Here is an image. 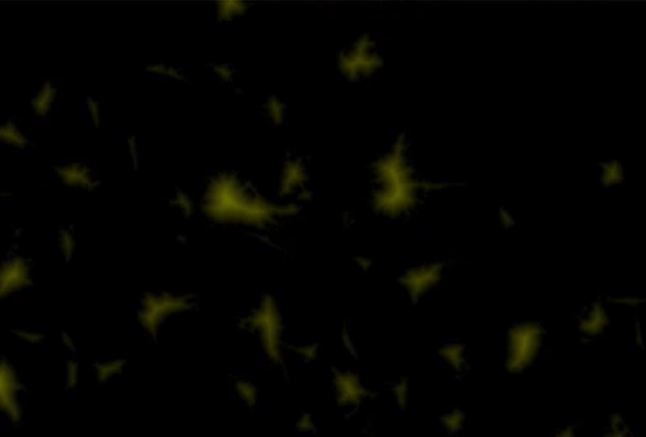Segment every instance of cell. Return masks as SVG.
<instances>
[{
  "label": "cell",
  "mask_w": 646,
  "mask_h": 437,
  "mask_svg": "<svg viewBox=\"0 0 646 437\" xmlns=\"http://www.w3.org/2000/svg\"><path fill=\"white\" fill-rule=\"evenodd\" d=\"M554 437H577V431H576V427H574V426L567 425L565 427L559 429V430L556 432Z\"/></svg>",
  "instance_id": "9a60e30c"
},
{
  "label": "cell",
  "mask_w": 646,
  "mask_h": 437,
  "mask_svg": "<svg viewBox=\"0 0 646 437\" xmlns=\"http://www.w3.org/2000/svg\"><path fill=\"white\" fill-rule=\"evenodd\" d=\"M60 340L61 345L66 349V350H68V351H72V353H74V350H76L77 344H76V339H74L72 333H67V331L61 333Z\"/></svg>",
  "instance_id": "5bb4252c"
},
{
  "label": "cell",
  "mask_w": 646,
  "mask_h": 437,
  "mask_svg": "<svg viewBox=\"0 0 646 437\" xmlns=\"http://www.w3.org/2000/svg\"><path fill=\"white\" fill-rule=\"evenodd\" d=\"M465 421H466L465 412L461 411L458 408H454V409L445 412L441 417L439 423H441L442 429L446 431L447 434L456 435L463 429Z\"/></svg>",
  "instance_id": "52a82bcc"
},
{
  "label": "cell",
  "mask_w": 646,
  "mask_h": 437,
  "mask_svg": "<svg viewBox=\"0 0 646 437\" xmlns=\"http://www.w3.org/2000/svg\"><path fill=\"white\" fill-rule=\"evenodd\" d=\"M605 437H634L632 435V432L629 431V429L626 427L624 421L618 417V416H615L612 420H611V423H609V430L605 434Z\"/></svg>",
  "instance_id": "8fae6325"
},
{
  "label": "cell",
  "mask_w": 646,
  "mask_h": 437,
  "mask_svg": "<svg viewBox=\"0 0 646 437\" xmlns=\"http://www.w3.org/2000/svg\"><path fill=\"white\" fill-rule=\"evenodd\" d=\"M32 283L30 260L19 254L9 255L0 263V304L30 289Z\"/></svg>",
  "instance_id": "7a4b0ae2"
},
{
  "label": "cell",
  "mask_w": 646,
  "mask_h": 437,
  "mask_svg": "<svg viewBox=\"0 0 646 437\" xmlns=\"http://www.w3.org/2000/svg\"><path fill=\"white\" fill-rule=\"evenodd\" d=\"M56 97H57L56 86L51 81L43 82L30 100L32 111L41 118L47 117L52 110L53 105L56 103Z\"/></svg>",
  "instance_id": "277c9868"
},
{
  "label": "cell",
  "mask_w": 646,
  "mask_h": 437,
  "mask_svg": "<svg viewBox=\"0 0 646 437\" xmlns=\"http://www.w3.org/2000/svg\"><path fill=\"white\" fill-rule=\"evenodd\" d=\"M59 248H60L61 254L65 260H72L77 248V242L74 237V231L72 228H63L61 230L59 235Z\"/></svg>",
  "instance_id": "ba28073f"
},
{
  "label": "cell",
  "mask_w": 646,
  "mask_h": 437,
  "mask_svg": "<svg viewBox=\"0 0 646 437\" xmlns=\"http://www.w3.org/2000/svg\"><path fill=\"white\" fill-rule=\"evenodd\" d=\"M54 173L61 181V184L67 188L91 193L99 187V182L94 176V172L88 164L72 161L67 164H59L54 168Z\"/></svg>",
  "instance_id": "3957f363"
},
{
  "label": "cell",
  "mask_w": 646,
  "mask_h": 437,
  "mask_svg": "<svg viewBox=\"0 0 646 437\" xmlns=\"http://www.w3.org/2000/svg\"><path fill=\"white\" fill-rule=\"evenodd\" d=\"M0 144L15 149L26 148L28 138L13 122L0 123Z\"/></svg>",
  "instance_id": "5b68a950"
},
{
  "label": "cell",
  "mask_w": 646,
  "mask_h": 437,
  "mask_svg": "<svg viewBox=\"0 0 646 437\" xmlns=\"http://www.w3.org/2000/svg\"><path fill=\"white\" fill-rule=\"evenodd\" d=\"M86 110L89 114L90 120L94 123V126H99L101 123V108L95 99L89 97L86 100Z\"/></svg>",
  "instance_id": "7c38bea8"
},
{
  "label": "cell",
  "mask_w": 646,
  "mask_h": 437,
  "mask_svg": "<svg viewBox=\"0 0 646 437\" xmlns=\"http://www.w3.org/2000/svg\"><path fill=\"white\" fill-rule=\"evenodd\" d=\"M3 196H6V193H4V191L0 188V197H3Z\"/></svg>",
  "instance_id": "2e32d148"
},
{
  "label": "cell",
  "mask_w": 646,
  "mask_h": 437,
  "mask_svg": "<svg viewBox=\"0 0 646 437\" xmlns=\"http://www.w3.org/2000/svg\"><path fill=\"white\" fill-rule=\"evenodd\" d=\"M297 427L298 430L303 431V432H310V431L313 430L314 423H313L312 416L308 415V414L301 416L298 418Z\"/></svg>",
  "instance_id": "4fadbf2b"
},
{
  "label": "cell",
  "mask_w": 646,
  "mask_h": 437,
  "mask_svg": "<svg viewBox=\"0 0 646 437\" xmlns=\"http://www.w3.org/2000/svg\"><path fill=\"white\" fill-rule=\"evenodd\" d=\"M81 367L77 360L70 359L65 367V385L67 389H74L80 385Z\"/></svg>",
  "instance_id": "30bf717a"
},
{
  "label": "cell",
  "mask_w": 646,
  "mask_h": 437,
  "mask_svg": "<svg viewBox=\"0 0 646 437\" xmlns=\"http://www.w3.org/2000/svg\"><path fill=\"white\" fill-rule=\"evenodd\" d=\"M13 335L19 342L30 345V347L38 345V344H41L42 341L45 340L43 333L34 330V329H30V327H18L13 331Z\"/></svg>",
  "instance_id": "9c48e42d"
},
{
  "label": "cell",
  "mask_w": 646,
  "mask_h": 437,
  "mask_svg": "<svg viewBox=\"0 0 646 437\" xmlns=\"http://www.w3.org/2000/svg\"><path fill=\"white\" fill-rule=\"evenodd\" d=\"M23 383L14 364L0 356V415L9 423H22Z\"/></svg>",
  "instance_id": "6da1fadb"
},
{
  "label": "cell",
  "mask_w": 646,
  "mask_h": 437,
  "mask_svg": "<svg viewBox=\"0 0 646 437\" xmlns=\"http://www.w3.org/2000/svg\"><path fill=\"white\" fill-rule=\"evenodd\" d=\"M124 369V362L119 359H106L94 364V376L97 382L108 383L112 379L117 378Z\"/></svg>",
  "instance_id": "8992f818"
}]
</instances>
